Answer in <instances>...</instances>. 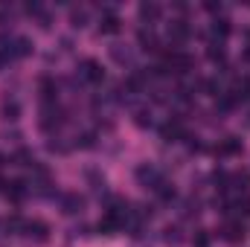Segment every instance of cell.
Returning <instances> with one entry per match:
<instances>
[{
  "instance_id": "obj_7",
  "label": "cell",
  "mask_w": 250,
  "mask_h": 247,
  "mask_svg": "<svg viewBox=\"0 0 250 247\" xmlns=\"http://www.w3.org/2000/svg\"><path fill=\"white\" fill-rule=\"evenodd\" d=\"M169 38H172L175 44H184L189 38V23L187 21H172V23H169Z\"/></svg>"
},
{
  "instance_id": "obj_17",
  "label": "cell",
  "mask_w": 250,
  "mask_h": 247,
  "mask_svg": "<svg viewBox=\"0 0 250 247\" xmlns=\"http://www.w3.org/2000/svg\"><path fill=\"white\" fill-rule=\"evenodd\" d=\"M227 32H230V21H215V23H212V35H215V38H224Z\"/></svg>"
},
{
  "instance_id": "obj_10",
  "label": "cell",
  "mask_w": 250,
  "mask_h": 247,
  "mask_svg": "<svg viewBox=\"0 0 250 247\" xmlns=\"http://www.w3.org/2000/svg\"><path fill=\"white\" fill-rule=\"evenodd\" d=\"M242 151V140H236V137H227L221 145H218V154L221 157H230V154H239Z\"/></svg>"
},
{
  "instance_id": "obj_23",
  "label": "cell",
  "mask_w": 250,
  "mask_h": 247,
  "mask_svg": "<svg viewBox=\"0 0 250 247\" xmlns=\"http://www.w3.org/2000/svg\"><path fill=\"white\" fill-rule=\"evenodd\" d=\"M242 93L250 99V79H245V82H242Z\"/></svg>"
},
{
  "instance_id": "obj_24",
  "label": "cell",
  "mask_w": 250,
  "mask_h": 247,
  "mask_svg": "<svg viewBox=\"0 0 250 247\" xmlns=\"http://www.w3.org/2000/svg\"><path fill=\"white\" fill-rule=\"evenodd\" d=\"M3 62H6V59H3V56H0V67H3Z\"/></svg>"
},
{
  "instance_id": "obj_6",
  "label": "cell",
  "mask_w": 250,
  "mask_h": 247,
  "mask_svg": "<svg viewBox=\"0 0 250 247\" xmlns=\"http://www.w3.org/2000/svg\"><path fill=\"white\" fill-rule=\"evenodd\" d=\"M41 125H44V128H53V125L59 128V125H62V111H59L53 102L44 105V111H41Z\"/></svg>"
},
{
  "instance_id": "obj_8",
  "label": "cell",
  "mask_w": 250,
  "mask_h": 247,
  "mask_svg": "<svg viewBox=\"0 0 250 247\" xmlns=\"http://www.w3.org/2000/svg\"><path fill=\"white\" fill-rule=\"evenodd\" d=\"M111 56H114V62H120V64H134V50L125 47V44H114Z\"/></svg>"
},
{
  "instance_id": "obj_19",
  "label": "cell",
  "mask_w": 250,
  "mask_h": 247,
  "mask_svg": "<svg viewBox=\"0 0 250 247\" xmlns=\"http://www.w3.org/2000/svg\"><path fill=\"white\" fill-rule=\"evenodd\" d=\"M3 114H6V120H18V105L15 102H6L3 105Z\"/></svg>"
},
{
  "instance_id": "obj_9",
  "label": "cell",
  "mask_w": 250,
  "mask_h": 247,
  "mask_svg": "<svg viewBox=\"0 0 250 247\" xmlns=\"http://www.w3.org/2000/svg\"><path fill=\"white\" fill-rule=\"evenodd\" d=\"M99 32H105V35H111V32H120V18L117 15H102V21H99Z\"/></svg>"
},
{
  "instance_id": "obj_1",
  "label": "cell",
  "mask_w": 250,
  "mask_h": 247,
  "mask_svg": "<svg viewBox=\"0 0 250 247\" xmlns=\"http://www.w3.org/2000/svg\"><path fill=\"white\" fill-rule=\"evenodd\" d=\"M192 67H195V59L187 56V53H181V50H175V53L166 59L163 67H157V73H169V70H172V73H189Z\"/></svg>"
},
{
  "instance_id": "obj_3",
  "label": "cell",
  "mask_w": 250,
  "mask_h": 247,
  "mask_svg": "<svg viewBox=\"0 0 250 247\" xmlns=\"http://www.w3.org/2000/svg\"><path fill=\"white\" fill-rule=\"evenodd\" d=\"M137 181L146 186V189H157V186L163 184V181H160V172H157L154 166H140V169H137Z\"/></svg>"
},
{
  "instance_id": "obj_14",
  "label": "cell",
  "mask_w": 250,
  "mask_h": 247,
  "mask_svg": "<svg viewBox=\"0 0 250 247\" xmlns=\"http://www.w3.org/2000/svg\"><path fill=\"white\" fill-rule=\"evenodd\" d=\"M6 195H9L12 201H23V198H26V184H23V181H12Z\"/></svg>"
},
{
  "instance_id": "obj_13",
  "label": "cell",
  "mask_w": 250,
  "mask_h": 247,
  "mask_svg": "<svg viewBox=\"0 0 250 247\" xmlns=\"http://www.w3.org/2000/svg\"><path fill=\"white\" fill-rule=\"evenodd\" d=\"M160 134H163V140H169V143H172V140H178V137L184 134V128H181V123L175 120V123H166V125H163V131H160Z\"/></svg>"
},
{
  "instance_id": "obj_11",
  "label": "cell",
  "mask_w": 250,
  "mask_h": 247,
  "mask_svg": "<svg viewBox=\"0 0 250 247\" xmlns=\"http://www.w3.org/2000/svg\"><path fill=\"white\" fill-rule=\"evenodd\" d=\"M140 18L148 21V23L157 21V18H160V6H157V3H140Z\"/></svg>"
},
{
  "instance_id": "obj_2",
  "label": "cell",
  "mask_w": 250,
  "mask_h": 247,
  "mask_svg": "<svg viewBox=\"0 0 250 247\" xmlns=\"http://www.w3.org/2000/svg\"><path fill=\"white\" fill-rule=\"evenodd\" d=\"M79 76H82L84 82H102V79H105V73H102V64L93 62V59H84V62L79 64Z\"/></svg>"
},
{
  "instance_id": "obj_12",
  "label": "cell",
  "mask_w": 250,
  "mask_h": 247,
  "mask_svg": "<svg viewBox=\"0 0 250 247\" xmlns=\"http://www.w3.org/2000/svg\"><path fill=\"white\" fill-rule=\"evenodd\" d=\"M23 230H26V236H35V239H41V242L47 239V224H44V221H26Z\"/></svg>"
},
{
  "instance_id": "obj_22",
  "label": "cell",
  "mask_w": 250,
  "mask_h": 247,
  "mask_svg": "<svg viewBox=\"0 0 250 247\" xmlns=\"http://www.w3.org/2000/svg\"><path fill=\"white\" fill-rule=\"evenodd\" d=\"M79 145H82V148H90V145H93V134H82V137H79Z\"/></svg>"
},
{
  "instance_id": "obj_4",
  "label": "cell",
  "mask_w": 250,
  "mask_h": 247,
  "mask_svg": "<svg viewBox=\"0 0 250 247\" xmlns=\"http://www.w3.org/2000/svg\"><path fill=\"white\" fill-rule=\"evenodd\" d=\"M62 209L67 215H79V212L84 209V198H82L79 192H67L62 198Z\"/></svg>"
},
{
  "instance_id": "obj_20",
  "label": "cell",
  "mask_w": 250,
  "mask_h": 247,
  "mask_svg": "<svg viewBox=\"0 0 250 247\" xmlns=\"http://www.w3.org/2000/svg\"><path fill=\"white\" fill-rule=\"evenodd\" d=\"M137 125H143V128L151 125V114L148 111H137Z\"/></svg>"
},
{
  "instance_id": "obj_16",
  "label": "cell",
  "mask_w": 250,
  "mask_h": 247,
  "mask_svg": "<svg viewBox=\"0 0 250 247\" xmlns=\"http://www.w3.org/2000/svg\"><path fill=\"white\" fill-rule=\"evenodd\" d=\"M140 44H146V50H157V38H154V32L140 29Z\"/></svg>"
},
{
  "instance_id": "obj_21",
  "label": "cell",
  "mask_w": 250,
  "mask_h": 247,
  "mask_svg": "<svg viewBox=\"0 0 250 247\" xmlns=\"http://www.w3.org/2000/svg\"><path fill=\"white\" fill-rule=\"evenodd\" d=\"M84 21H87L84 12H73V26H84Z\"/></svg>"
},
{
  "instance_id": "obj_5",
  "label": "cell",
  "mask_w": 250,
  "mask_h": 247,
  "mask_svg": "<svg viewBox=\"0 0 250 247\" xmlns=\"http://www.w3.org/2000/svg\"><path fill=\"white\" fill-rule=\"evenodd\" d=\"M221 236H224L227 242H242V239H245V224H242V221H227V224L221 227Z\"/></svg>"
},
{
  "instance_id": "obj_15",
  "label": "cell",
  "mask_w": 250,
  "mask_h": 247,
  "mask_svg": "<svg viewBox=\"0 0 250 247\" xmlns=\"http://www.w3.org/2000/svg\"><path fill=\"white\" fill-rule=\"evenodd\" d=\"M41 96H44L47 102H53V99H56V82H53V79H47V76L41 79Z\"/></svg>"
},
{
  "instance_id": "obj_18",
  "label": "cell",
  "mask_w": 250,
  "mask_h": 247,
  "mask_svg": "<svg viewBox=\"0 0 250 247\" xmlns=\"http://www.w3.org/2000/svg\"><path fill=\"white\" fill-rule=\"evenodd\" d=\"M209 59H212V62H224V50H221V44H212V47H209Z\"/></svg>"
}]
</instances>
